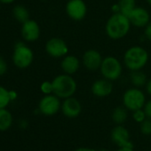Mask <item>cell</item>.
<instances>
[{
  "label": "cell",
  "instance_id": "cell-1",
  "mask_svg": "<svg viewBox=\"0 0 151 151\" xmlns=\"http://www.w3.org/2000/svg\"><path fill=\"white\" fill-rule=\"evenodd\" d=\"M131 22L129 18L121 14H112L105 24L106 35L112 40H119L127 36L131 29Z\"/></svg>",
  "mask_w": 151,
  "mask_h": 151
},
{
  "label": "cell",
  "instance_id": "cell-2",
  "mask_svg": "<svg viewBox=\"0 0 151 151\" xmlns=\"http://www.w3.org/2000/svg\"><path fill=\"white\" fill-rule=\"evenodd\" d=\"M148 61L147 51L139 45L129 47L124 54V64L130 70H140Z\"/></svg>",
  "mask_w": 151,
  "mask_h": 151
},
{
  "label": "cell",
  "instance_id": "cell-3",
  "mask_svg": "<svg viewBox=\"0 0 151 151\" xmlns=\"http://www.w3.org/2000/svg\"><path fill=\"white\" fill-rule=\"evenodd\" d=\"M53 93L60 100L72 97L78 89V84L71 75L60 74L52 79Z\"/></svg>",
  "mask_w": 151,
  "mask_h": 151
},
{
  "label": "cell",
  "instance_id": "cell-4",
  "mask_svg": "<svg viewBox=\"0 0 151 151\" xmlns=\"http://www.w3.org/2000/svg\"><path fill=\"white\" fill-rule=\"evenodd\" d=\"M103 78L111 82L120 78L123 73V66L121 61L115 56H107L103 58L102 63L99 69Z\"/></svg>",
  "mask_w": 151,
  "mask_h": 151
},
{
  "label": "cell",
  "instance_id": "cell-5",
  "mask_svg": "<svg viewBox=\"0 0 151 151\" xmlns=\"http://www.w3.org/2000/svg\"><path fill=\"white\" fill-rule=\"evenodd\" d=\"M34 60V52L32 49L23 42H18L15 45L13 52V62L15 67L24 69L29 68Z\"/></svg>",
  "mask_w": 151,
  "mask_h": 151
},
{
  "label": "cell",
  "instance_id": "cell-6",
  "mask_svg": "<svg viewBox=\"0 0 151 151\" xmlns=\"http://www.w3.org/2000/svg\"><path fill=\"white\" fill-rule=\"evenodd\" d=\"M146 103V96L144 93L138 87L127 89L123 94V104L129 111H134L143 109Z\"/></svg>",
  "mask_w": 151,
  "mask_h": 151
},
{
  "label": "cell",
  "instance_id": "cell-7",
  "mask_svg": "<svg viewBox=\"0 0 151 151\" xmlns=\"http://www.w3.org/2000/svg\"><path fill=\"white\" fill-rule=\"evenodd\" d=\"M61 108L60 99L56 96L54 93L45 95L38 103V110L39 113L46 116H52L56 115Z\"/></svg>",
  "mask_w": 151,
  "mask_h": 151
},
{
  "label": "cell",
  "instance_id": "cell-8",
  "mask_svg": "<svg viewBox=\"0 0 151 151\" xmlns=\"http://www.w3.org/2000/svg\"><path fill=\"white\" fill-rule=\"evenodd\" d=\"M65 11L71 20L80 22L87 14V6L84 0H68L65 6Z\"/></svg>",
  "mask_w": 151,
  "mask_h": 151
},
{
  "label": "cell",
  "instance_id": "cell-9",
  "mask_svg": "<svg viewBox=\"0 0 151 151\" xmlns=\"http://www.w3.org/2000/svg\"><path fill=\"white\" fill-rule=\"evenodd\" d=\"M45 51L52 58H63L68 52V46L65 40L60 37H52L45 43Z\"/></svg>",
  "mask_w": 151,
  "mask_h": 151
},
{
  "label": "cell",
  "instance_id": "cell-10",
  "mask_svg": "<svg viewBox=\"0 0 151 151\" xmlns=\"http://www.w3.org/2000/svg\"><path fill=\"white\" fill-rule=\"evenodd\" d=\"M112 141L118 147H133L129 131L122 124L115 126L110 133Z\"/></svg>",
  "mask_w": 151,
  "mask_h": 151
},
{
  "label": "cell",
  "instance_id": "cell-11",
  "mask_svg": "<svg viewBox=\"0 0 151 151\" xmlns=\"http://www.w3.org/2000/svg\"><path fill=\"white\" fill-rule=\"evenodd\" d=\"M102 60V55L99 51L95 49L86 50L82 56V64L86 69L90 71H95L100 69Z\"/></svg>",
  "mask_w": 151,
  "mask_h": 151
},
{
  "label": "cell",
  "instance_id": "cell-12",
  "mask_svg": "<svg viewBox=\"0 0 151 151\" xmlns=\"http://www.w3.org/2000/svg\"><path fill=\"white\" fill-rule=\"evenodd\" d=\"M60 111L68 118H76L82 112V105L78 99L72 96L63 100Z\"/></svg>",
  "mask_w": 151,
  "mask_h": 151
},
{
  "label": "cell",
  "instance_id": "cell-13",
  "mask_svg": "<svg viewBox=\"0 0 151 151\" xmlns=\"http://www.w3.org/2000/svg\"><path fill=\"white\" fill-rule=\"evenodd\" d=\"M132 26L137 28H145L151 21L148 11L143 7L136 6L128 16Z\"/></svg>",
  "mask_w": 151,
  "mask_h": 151
},
{
  "label": "cell",
  "instance_id": "cell-14",
  "mask_svg": "<svg viewBox=\"0 0 151 151\" xmlns=\"http://www.w3.org/2000/svg\"><path fill=\"white\" fill-rule=\"evenodd\" d=\"M41 29L39 24L34 20H28L22 26V36L27 42H35L40 37Z\"/></svg>",
  "mask_w": 151,
  "mask_h": 151
},
{
  "label": "cell",
  "instance_id": "cell-15",
  "mask_svg": "<svg viewBox=\"0 0 151 151\" xmlns=\"http://www.w3.org/2000/svg\"><path fill=\"white\" fill-rule=\"evenodd\" d=\"M92 93L98 98H105L109 96L113 92V84L111 81L101 78L94 81L91 86Z\"/></svg>",
  "mask_w": 151,
  "mask_h": 151
},
{
  "label": "cell",
  "instance_id": "cell-16",
  "mask_svg": "<svg viewBox=\"0 0 151 151\" xmlns=\"http://www.w3.org/2000/svg\"><path fill=\"white\" fill-rule=\"evenodd\" d=\"M81 62L79 59L76 55H71V54H67L66 56H64L60 62V68L63 73L71 76H73L78 71Z\"/></svg>",
  "mask_w": 151,
  "mask_h": 151
},
{
  "label": "cell",
  "instance_id": "cell-17",
  "mask_svg": "<svg viewBox=\"0 0 151 151\" xmlns=\"http://www.w3.org/2000/svg\"><path fill=\"white\" fill-rule=\"evenodd\" d=\"M14 124L12 113L6 108L0 109V132L8 131Z\"/></svg>",
  "mask_w": 151,
  "mask_h": 151
},
{
  "label": "cell",
  "instance_id": "cell-18",
  "mask_svg": "<svg viewBox=\"0 0 151 151\" xmlns=\"http://www.w3.org/2000/svg\"><path fill=\"white\" fill-rule=\"evenodd\" d=\"M130 80H131L132 85L134 87H138V88H140L143 86H146V84L147 82V76L141 69L131 71Z\"/></svg>",
  "mask_w": 151,
  "mask_h": 151
},
{
  "label": "cell",
  "instance_id": "cell-19",
  "mask_svg": "<svg viewBox=\"0 0 151 151\" xmlns=\"http://www.w3.org/2000/svg\"><path fill=\"white\" fill-rule=\"evenodd\" d=\"M13 14L14 19L18 22H21L22 24L29 20V13L26 6L22 5H17L14 7L13 9Z\"/></svg>",
  "mask_w": 151,
  "mask_h": 151
},
{
  "label": "cell",
  "instance_id": "cell-20",
  "mask_svg": "<svg viewBox=\"0 0 151 151\" xmlns=\"http://www.w3.org/2000/svg\"><path fill=\"white\" fill-rule=\"evenodd\" d=\"M111 117H112V120L115 124H123L128 117V109L124 106L116 107L113 110Z\"/></svg>",
  "mask_w": 151,
  "mask_h": 151
},
{
  "label": "cell",
  "instance_id": "cell-21",
  "mask_svg": "<svg viewBox=\"0 0 151 151\" xmlns=\"http://www.w3.org/2000/svg\"><path fill=\"white\" fill-rule=\"evenodd\" d=\"M117 4L120 8V13L126 15L127 17L132 13V11L137 6L136 0H118Z\"/></svg>",
  "mask_w": 151,
  "mask_h": 151
},
{
  "label": "cell",
  "instance_id": "cell-22",
  "mask_svg": "<svg viewBox=\"0 0 151 151\" xmlns=\"http://www.w3.org/2000/svg\"><path fill=\"white\" fill-rule=\"evenodd\" d=\"M9 90L5 86H0V109H6L11 102Z\"/></svg>",
  "mask_w": 151,
  "mask_h": 151
},
{
  "label": "cell",
  "instance_id": "cell-23",
  "mask_svg": "<svg viewBox=\"0 0 151 151\" xmlns=\"http://www.w3.org/2000/svg\"><path fill=\"white\" fill-rule=\"evenodd\" d=\"M140 132L144 135H151V119L146 118L143 122L139 124Z\"/></svg>",
  "mask_w": 151,
  "mask_h": 151
},
{
  "label": "cell",
  "instance_id": "cell-24",
  "mask_svg": "<svg viewBox=\"0 0 151 151\" xmlns=\"http://www.w3.org/2000/svg\"><path fill=\"white\" fill-rule=\"evenodd\" d=\"M40 90L44 93V95L53 93V86L52 81H44L40 85Z\"/></svg>",
  "mask_w": 151,
  "mask_h": 151
},
{
  "label": "cell",
  "instance_id": "cell-25",
  "mask_svg": "<svg viewBox=\"0 0 151 151\" xmlns=\"http://www.w3.org/2000/svg\"><path fill=\"white\" fill-rule=\"evenodd\" d=\"M132 118H133V120L135 122L140 124L141 122H143L147 117L146 116V113H145L144 109H139L132 111Z\"/></svg>",
  "mask_w": 151,
  "mask_h": 151
},
{
  "label": "cell",
  "instance_id": "cell-26",
  "mask_svg": "<svg viewBox=\"0 0 151 151\" xmlns=\"http://www.w3.org/2000/svg\"><path fill=\"white\" fill-rule=\"evenodd\" d=\"M7 71V63L5 59L0 56V76H3Z\"/></svg>",
  "mask_w": 151,
  "mask_h": 151
},
{
  "label": "cell",
  "instance_id": "cell-27",
  "mask_svg": "<svg viewBox=\"0 0 151 151\" xmlns=\"http://www.w3.org/2000/svg\"><path fill=\"white\" fill-rule=\"evenodd\" d=\"M143 109L146 113V116L147 118H150L151 119V100L146 101L144 107H143Z\"/></svg>",
  "mask_w": 151,
  "mask_h": 151
},
{
  "label": "cell",
  "instance_id": "cell-28",
  "mask_svg": "<svg viewBox=\"0 0 151 151\" xmlns=\"http://www.w3.org/2000/svg\"><path fill=\"white\" fill-rule=\"evenodd\" d=\"M144 36L147 40L151 41V21L144 28Z\"/></svg>",
  "mask_w": 151,
  "mask_h": 151
},
{
  "label": "cell",
  "instance_id": "cell-29",
  "mask_svg": "<svg viewBox=\"0 0 151 151\" xmlns=\"http://www.w3.org/2000/svg\"><path fill=\"white\" fill-rule=\"evenodd\" d=\"M19 127L22 130H25L29 127V122L26 119H22L19 122Z\"/></svg>",
  "mask_w": 151,
  "mask_h": 151
},
{
  "label": "cell",
  "instance_id": "cell-30",
  "mask_svg": "<svg viewBox=\"0 0 151 151\" xmlns=\"http://www.w3.org/2000/svg\"><path fill=\"white\" fill-rule=\"evenodd\" d=\"M9 94H10V99H11L12 101L17 100V98H18V93H17L16 91H14V90H9Z\"/></svg>",
  "mask_w": 151,
  "mask_h": 151
},
{
  "label": "cell",
  "instance_id": "cell-31",
  "mask_svg": "<svg viewBox=\"0 0 151 151\" xmlns=\"http://www.w3.org/2000/svg\"><path fill=\"white\" fill-rule=\"evenodd\" d=\"M146 91L151 96V78H149L146 84Z\"/></svg>",
  "mask_w": 151,
  "mask_h": 151
},
{
  "label": "cell",
  "instance_id": "cell-32",
  "mask_svg": "<svg viewBox=\"0 0 151 151\" xmlns=\"http://www.w3.org/2000/svg\"><path fill=\"white\" fill-rule=\"evenodd\" d=\"M74 151H96L95 149L93 148H91V147H78Z\"/></svg>",
  "mask_w": 151,
  "mask_h": 151
},
{
  "label": "cell",
  "instance_id": "cell-33",
  "mask_svg": "<svg viewBox=\"0 0 151 151\" xmlns=\"http://www.w3.org/2000/svg\"><path fill=\"white\" fill-rule=\"evenodd\" d=\"M14 1L15 0H0V3L4 5H10V4H13Z\"/></svg>",
  "mask_w": 151,
  "mask_h": 151
},
{
  "label": "cell",
  "instance_id": "cell-34",
  "mask_svg": "<svg viewBox=\"0 0 151 151\" xmlns=\"http://www.w3.org/2000/svg\"><path fill=\"white\" fill-rule=\"evenodd\" d=\"M116 151H135L133 147H119Z\"/></svg>",
  "mask_w": 151,
  "mask_h": 151
},
{
  "label": "cell",
  "instance_id": "cell-35",
  "mask_svg": "<svg viewBox=\"0 0 151 151\" xmlns=\"http://www.w3.org/2000/svg\"><path fill=\"white\" fill-rule=\"evenodd\" d=\"M147 2L149 6H151V0H147Z\"/></svg>",
  "mask_w": 151,
  "mask_h": 151
},
{
  "label": "cell",
  "instance_id": "cell-36",
  "mask_svg": "<svg viewBox=\"0 0 151 151\" xmlns=\"http://www.w3.org/2000/svg\"><path fill=\"white\" fill-rule=\"evenodd\" d=\"M96 151H109V150H107V149H99V150H96Z\"/></svg>",
  "mask_w": 151,
  "mask_h": 151
},
{
  "label": "cell",
  "instance_id": "cell-37",
  "mask_svg": "<svg viewBox=\"0 0 151 151\" xmlns=\"http://www.w3.org/2000/svg\"><path fill=\"white\" fill-rule=\"evenodd\" d=\"M0 10H1V3H0Z\"/></svg>",
  "mask_w": 151,
  "mask_h": 151
}]
</instances>
